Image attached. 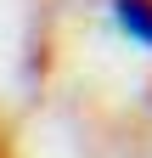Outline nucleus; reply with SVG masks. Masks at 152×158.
<instances>
[{
  "label": "nucleus",
  "mask_w": 152,
  "mask_h": 158,
  "mask_svg": "<svg viewBox=\"0 0 152 158\" xmlns=\"http://www.w3.org/2000/svg\"><path fill=\"white\" fill-rule=\"evenodd\" d=\"M113 17H118V28L130 40H141L152 51V0H113Z\"/></svg>",
  "instance_id": "nucleus-1"
}]
</instances>
